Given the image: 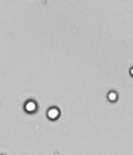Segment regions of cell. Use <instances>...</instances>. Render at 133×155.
I'll list each match as a JSON object with an SVG mask.
<instances>
[{"mask_svg": "<svg viewBox=\"0 0 133 155\" xmlns=\"http://www.w3.org/2000/svg\"><path fill=\"white\" fill-rule=\"evenodd\" d=\"M60 115V112L56 108H52L47 112V117L51 120H55Z\"/></svg>", "mask_w": 133, "mask_h": 155, "instance_id": "obj_1", "label": "cell"}, {"mask_svg": "<svg viewBox=\"0 0 133 155\" xmlns=\"http://www.w3.org/2000/svg\"><path fill=\"white\" fill-rule=\"evenodd\" d=\"M25 110L27 112H33L36 110V104L33 101H29L25 105Z\"/></svg>", "mask_w": 133, "mask_h": 155, "instance_id": "obj_2", "label": "cell"}, {"mask_svg": "<svg viewBox=\"0 0 133 155\" xmlns=\"http://www.w3.org/2000/svg\"><path fill=\"white\" fill-rule=\"evenodd\" d=\"M108 99L110 101H115L117 99V94L114 92H110L108 94Z\"/></svg>", "mask_w": 133, "mask_h": 155, "instance_id": "obj_3", "label": "cell"}, {"mask_svg": "<svg viewBox=\"0 0 133 155\" xmlns=\"http://www.w3.org/2000/svg\"><path fill=\"white\" fill-rule=\"evenodd\" d=\"M131 75H133V68L131 69Z\"/></svg>", "mask_w": 133, "mask_h": 155, "instance_id": "obj_4", "label": "cell"}]
</instances>
